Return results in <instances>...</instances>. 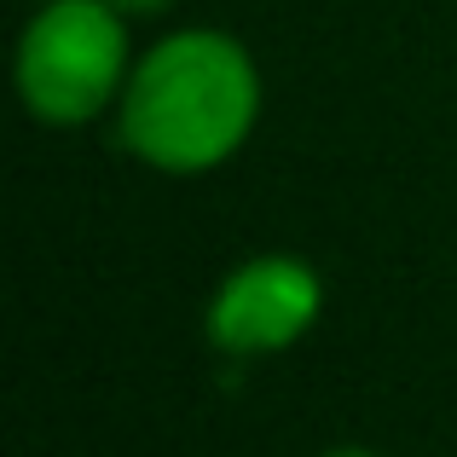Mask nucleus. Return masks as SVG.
Segmentation results:
<instances>
[{
    "mask_svg": "<svg viewBox=\"0 0 457 457\" xmlns=\"http://www.w3.org/2000/svg\"><path fill=\"white\" fill-rule=\"evenodd\" d=\"M267 111L261 64L220 23H179L139 46L111 134L162 179H203L255 139Z\"/></svg>",
    "mask_w": 457,
    "mask_h": 457,
    "instance_id": "obj_1",
    "label": "nucleus"
},
{
    "mask_svg": "<svg viewBox=\"0 0 457 457\" xmlns=\"http://www.w3.org/2000/svg\"><path fill=\"white\" fill-rule=\"evenodd\" d=\"M134 58V18L111 0H35L12 46V93L35 128L81 134L116 116Z\"/></svg>",
    "mask_w": 457,
    "mask_h": 457,
    "instance_id": "obj_2",
    "label": "nucleus"
},
{
    "mask_svg": "<svg viewBox=\"0 0 457 457\" xmlns=\"http://www.w3.org/2000/svg\"><path fill=\"white\" fill-rule=\"evenodd\" d=\"M330 284L295 249H261L220 272L203 302V336L220 359H272L302 347L324 319Z\"/></svg>",
    "mask_w": 457,
    "mask_h": 457,
    "instance_id": "obj_3",
    "label": "nucleus"
},
{
    "mask_svg": "<svg viewBox=\"0 0 457 457\" xmlns=\"http://www.w3.org/2000/svg\"><path fill=\"white\" fill-rule=\"evenodd\" d=\"M122 18H134V23H145V18H168V12L179 6V0H111Z\"/></svg>",
    "mask_w": 457,
    "mask_h": 457,
    "instance_id": "obj_4",
    "label": "nucleus"
},
{
    "mask_svg": "<svg viewBox=\"0 0 457 457\" xmlns=\"http://www.w3.org/2000/svg\"><path fill=\"white\" fill-rule=\"evenodd\" d=\"M312 457H388V452L365 446V440H336V446H324V452H312Z\"/></svg>",
    "mask_w": 457,
    "mask_h": 457,
    "instance_id": "obj_5",
    "label": "nucleus"
},
{
    "mask_svg": "<svg viewBox=\"0 0 457 457\" xmlns=\"http://www.w3.org/2000/svg\"><path fill=\"white\" fill-rule=\"evenodd\" d=\"M29 6H35V0H29Z\"/></svg>",
    "mask_w": 457,
    "mask_h": 457,
    "instance_id": "obj_6",
    "label": "nucleus"
}]
</instances>
